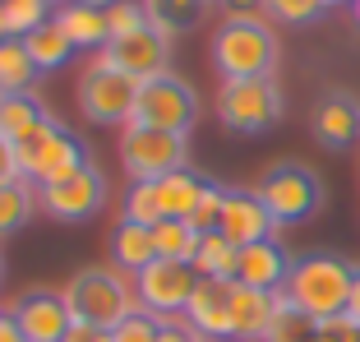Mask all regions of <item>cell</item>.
<instances>
[{
  "instance_id": "d4e9b609",
  "label": "cell",
  "mask_w": 360,
  "mask_h": 342,
  "mask_svg": "<svg viewBox=\"0 0 360 342\" xmlns=\"http://www.w3.org/2000/svg\"><path fill=\"white\" fill-rule=\"evenodd\" d=\"M37 185L32 181H5L0 185V236H14L19 227H28V217L37 213Z\"/></svg>"
},
{
  "instance_id": "52a82bcc",
  "label": "cell",
  "mask_w": 360,
  "mask_h": 342,
  "mask_svg": "<svg viewBox=\"0 0 360 342\" xmlns=\"http://www.w3.org/2000/svg\"><path fill=\"white\" fill-rule=\"evenodd\" d=\"M255 194L268 203V213L277 217V227L305 222V217L319 213V203H323V185H319V176L305 162H277V167H268L259 176Z\"/></svg>"
},
{
  "instance_id": "e0dca14e",
  "label": "cell",
  "mask_w": 360,
  "mask_h": 342,
  "mask_svg": "<svg viewBox=\"0 0 360 342\" xmlns=\"http://www.w3.org/2000/svg\"><path fill=\"white\" fill-rule=\"evenodd\" d=\"M309 129L323 148H351L360 139V102L351 93H328L319 97L314 116H309Z\"/></svg>"
},
{
  "instance_id": "3957f363",
  "label": "cell",
  "mask_w": 360,
  "mask_h": 342,
  "mask_svg": "<svg viewBox=\"0 0 360 342\" xmlns=\"http://www.w3.org/2000/svg\"><path fill=\"white\" fill-rule=\"evenodd\" d=\"M65 300H70V315L93 329H120L139 310L134 282H125L120 268H79L65 282Z\"/></svg>"
},
{
  "instance_id": "484cf974",
  "label": "cell",
  "mask_w": 360,
  "mask_h": 342,
  "mask_svg": "<svg viewBox=\"0 0 360 342\" xmlns=\"http://www.w3.org/2000/svg\"><path fill=\"white\" fill-rule=\"evenodd\" d=\"M37 65H32L23 37H0V93H32Z\"/></svg>"
},
{
  "instance_id": "4316f807",
  "label": "cell",
  "mask_w": 360,
  "mask_h": 342,
  "mask_svg": "<svg viewBox=\"0 0 360 342\" xmlns=\"http://www.w3.org/2000/svg\"><path fill=\"white\" fill-rule=\"evenodd\" d=\"M236 259H240V250L222 232H208V236H199V250H194L190 264L199 278H231L236 282Z\"/></svg>"
},
{
  "instance_id": "5b68a950",
  "label": "cell",
  "mask_w": 360,
  "mask_h": 342,
  "mask_svg": "<svg viewBox=\"0 0 360 342\" xmlns=\"http://www.w3.org/2000/svg\"><path fill=\"white\" fill-rule=\"evenodd\" d=\"M120 167L129 171V181H162L171 171L190 167V134H171V129L129 120L120 129Z\"/></svg>"
},
{
  "instance_id": "cb8c5ba5",
  "label": "cell",
  "mask_w": 360,
  "mask_h": 342,
  "mask_svg": "<svg viewBox=\"0 0 360 342\" xmlns=\"http://www.w3.org/2000/svg\"><path fill=\"white\" fill-rule=\"evenodd\" d=\"M139 5H143V14H148V23L158 32L180 37V32H190L194 23H199V14H203L208 0H139Z\"/></svg>"
},
{
  "instance_id": "5bb4252c",
  "label": "cell",
  "mask_w": 360,
  "mask_h": 342,
  "mask_svg": "<svg viewBox=\"0 0 360 342\" xmlns=\"http://www.w3.org/2000/svg\"><path fill=\"white\" fill-rule=\"evenodd\" d=\"M217 232H222L236 250H245V246H259V241H277V217L268 213V203L259 199L255 190H226Z\"/></svg>"
},
{
  "instance_id": "4fadbf2b",
  "label": "cell",
  "mask_w": 360,
  "mask_h": 342,
  "mask_svg": "<svg viewBox=\"0 0 360 342\" xmlns=\"http://www.w3.org/2000/svg\"><path fill=\"white\" fill-rule=\"evenodd\" d=\"M37 199H42V208L51 217H60V222H84V217H93L106 203V176L88 162L75 176H65V181H56V185H42Z\"/></svg>"
},
{
  "instance_id": "30bf717a",
  "label": "cell",
  "mask_w": 360,
  "mask_h": 342,
  "mask_svg": "<svg viewBox=\"0 0 360 342\" xmlns=\"http://www.w3.org/2000/svg\"><path fill=\"white\" fill-rule=\"evenodd\" d=\"M194 287H199V273L185 259H153L143 273H134L139 310L158 315V319H180L190 296H194Z\"/></svg>"
},
{
  "instance_id": "7c38bea8",
  "label": "cell",
  "mask_w": 360,
  "mask_h": 342,
  "mask_svg": "<svg viewBox=\"0 0 360 342\" xmlns=\"http://www.w3.org/2000/svg\"><path fill=\"white\" fill-rule=\"evenodd\" d=\"M10 319L19 324V333L28 342H65V333L75 329V315H70L65 291H51V287L23 291L10 305Z\"/></svg>"
},
{
  "instance_id": "bcb514c9",
  "label": "cell",
  "mask_w": 360,
  "mask_h": 342,
  "mask_svg": "<svg viewBox=\"0 0 360 342\" xmlns=\"http://www.w3.org/2000/svg\"><path fill=\"white\" fill-rule=\"evenodd\" d=\"M333 5H342V0H333ZM347 5H351V0H347Z\"/></svg>"
},
{
  "instance_id": "44dd1931",
  "label": "cell",
  "mask_w": 360,
  "mask_h": 342,
  "mask_svg": "<svg viewBox=\"0 0 360 342\" xmlns=\"http://www.w3.org/2000/svg\"><path fill=\"white\" fill-rule=\"evenodd\" d=\"M208 176H199L194 167H180L171 171V176H162L158 181V194H162V213L167 217H180V222H190L194 213V203L203 199V190H208Z\"/></svg>"
},
{
  "instance_id": "9a60e30c",
  "label": "cell",
  "mask_w": 360,
  "mask_h": 342,
  "mask_svg": "<svg viewBox=\"0 0 360 342\" xmlns=\"http://www.w3.org/2000/svg\"><path fill=\"white\" fill-rule=\"evenodd\" d=\"M231 291H236L231 278H199L190 305H185V324L212 342L231 338Z\"/></svg>"
},
{
  "instance_id": "f35d334b",
  "label": "cell",
  "mask_w": 360,
  "mask_h": 342,
  "mask_svg": "<svg viewBox=\"0 0 360 342\" xmlns=\"http://www.w3.org/2000/svg\"><path fill=\"white\" fill-rule=\"evenodd\" d=\"M0 342H28V338L19 333V324L10 319V310H0Z\"/></svg>"
},
{
  "instance_id": "603a6c76",
  "label": "cell",
  "mask_w": 360,
  "mask_h": 342,
  "mask_svg": "<svg viewBox=\"0 0 360 342\" xmlns=\"http://www.w3.org/2000/svg\"><path fill=\"white\" fill-rule=\"evenodd\" d=\"M23 46H28V56H32V65H37V75H51V70H65L70 65V56L79 51L70 37H65V28L60 23H42V28H32L28 37H23Z\"/></svg>"
},
{
  "instance_id": "ffe728a7",
  "label": "cell",
  "mask_w": 360,
  "mask_h": 342,
  "mask_svg": "<svg viewBox=\"0 0 360 342\" xmlns=\"http://www.w3.org/2000/svg\"><path fill=\"white\" fill-rule=\"evenodd\" d=\"M111 259H116L120 273H143V268L158 259V246H153V227H139V222H116L111 232Z\"/></svg>"
},
{
  "instance_id": "60d3db41",
  "label": "cell",
  "mask_w": 360,
  "mask_h": 342,
  "mask_svg": "<svg viewBox=\"0 0 360 342\" xmlns=\"http://www.w3.org/2000/svg\"><path fill=\"white\" fill-rule=\"evenodd\" d=\"M79 5H93V10H111V5H120V0H79Z\"/></svg>"
},
{
  "instance_id": "8fae6325",
  "label": "cell",
  "mask_w": 360,
  "mask_h": 342,
  "mask_svg": "<svg viewBox=\"0 0 360 342\" xmlns=\"http://www.w3.org/2000/svg\"><path fill=\"white\" fill-rule=\"evenodd\" d=\"M97 61L143 84V79H158V75H167V70H171V37L148 23V28L129 32V37L106 42L102 51H97Z\"/></svg>"
},
{
  "instance_id": "681fc988",
  "label": "cell",
  "mask_w": 360,
  "mask_h": 342,
  "mask_svg": "<svg viewBox=\"0 0 360 342\" xmlns=\"http://www.w3.org/2000/svg\"><path fill=\"white\" fill-rule=\"evenodd\" d=\"M222 5H226V0H222Z\"/></svg>"
},
{
  "instance_id": "ac0fdd59",
  "label": "cell",
  "mask_w": 360,
  "mask_h": 342,
  "mask_svg": "<svg viewBox=\"0 0 360 342\" xmlns=\"http://www.w3.org/2000/svg\"><path fill=\"white\" fill-rule=\"evenodd\" d=\"M273 315H277L273 291H255V287H240L236 282V291H231V342H264Z\"/></svg>"
},
{
  "instance_id": "7402d4cb",
  "label": "cell",
  "mask_w": 360,
  "mask_h": 342,
  "mask_svg": "<svg viewBox=\"0 0 360 342\" xmlns=\"http://www.w3.org/2000/svg\"><path fill=\"white\" fill-rule=\"evenodd\" d=\"M46 116H51V111L42 107L37 93H0V139L19 144L23 134H32Z\"/></svg>"
},
{
  "instance_id": "8992f818",
  "label": "cell",
  "mask_w": 360,
  "mask_h": 342,
  "mask_svg": "<svg viewBox=\"0 0 360 342\" xmlns=\"http://www.w3.org/2000/svg\"><path fill=\"white\" fill-rule=\"evenodd\" d=\"M286 97L277 79H226L217 88V116L231 134H264L282 120Z\"/></svg>"
},
{
  "instance_id": "b9f144b4",
  "label": "cell",
  "mask_w": 360,
  "mask_h": 342,
  "mask_svg": "<svg viewBox=\"0 0 360 342\" xmlns=\"http://www.w3.org/2000/svg\"><path fill=\"white\" fill-rule=\"evenodd\" d=\"M0 37H10V23H5V5H0Z\"/></svg>"
},
{
  "instance_id": "7dc6e473",
  "label": "cell",
  "mask_w": 360,
  "mask_h": 342,
  "mask_svg": "<svg viewBox=\"0 0 360 342\" xmlns=\"http://www.w3.org/2000/svg\"><path fill=\"white\" fill-rule=\"evenodd\" d=\"M199 342H212V338H199Z\"/></svg>"
},
{
  "instance_id": "9c48e42d",
  "label": "cell",
  "mask_w": 360,
  "mask_h": 342,
  "mask_svg": "<svg viewBox=\"0 0 360 342\" xmlns=\"http://www.w3.org/2000/svg\"><path fill=\"white\" fill-rule=\"evenodd\" d=\"M134 120L153 129H171V134H190L199 120V93L180 75H158L139 84V102H134Z\"/></svg>"
},
{
  "instance_id": "d6a6232c",
  "label": "cell",
  "mask_w": 360,
  "mask_h": 342,
  "mask_svg": "<svg viewBox=\"0 0 360 342\" xmlns=\"http://www.w3.org/2000/svg\"><path fill=\"white\" fill-rule=\"evenodd\" d=\"M222 199H226V185H217V181H212L208 190H203V199L194 203V213H190V227H194L199 236L217 232V222H222Z\"/></svg>"
},
{
  "instance_id": "7bdbcfd3",
  "label": "cell",
  "mask_w": 360,
  "mask_h": 342,
  "mask_svg": "<svg viewBox=\"0 0 360 342\" xmlns=\"http://www.w3.org/2000/svg\"><path fill=\"white\" fill-rule=\"evenodd\" d=\"M351 14H356V23H360V0H351Z\"/></svg>"
},
{
  "instance_id": "d590c367",
  "label": "cell",
  "mask_w": 360,
  "mask_h": 342,
  "mask_svg": "<svg viewBox=\"0 0 360 342\" xmlns=\"http://www.w3.org/2000/svg\"><path fill=\"white\" fill-rule=\"evenodd\" d=\"M158 342H199V333H194L190 324H185V315H180V319H162Z\"/></svg>"
},
{
  "instance_id": "ba28073f",
  "label": "cell",
  "mask_w": 360,
  "mask_h": 342,
  "mask_svg": "<svg viewBox=\"0 0 360 342\" xmlns=\"http://www.w3.org/2000/svg\"><path fill=\"white\" fill-rule=\"evenodd\" d=\"M75 97H79V111H84L93 125H120V129H125L129 120H134L139 79L120 75V70H111V65H102L93 56V65L79 75Z\"/></svg>"
},
{
  "instance_id": "83f0119b",
  "label": "cell",
  "mask_w": 360,
  "mask_h": 342,
  "mask_svg": "<svg viewBox=\"0 0 360 342\" xmlns=\"http://www.w3.org/2000/svg\"><path fill=\"white\" fill-rule=\"evenodd\" d=\"M264 342H319V319H309L305 310H296V305L277 291V315H273V324H268Z\"/></svg>"
},
{
  "instance_id": "ee69618b",
  "label": "cell",
  "mask_w": 360,
  "mask_h": 342,
  "mask_svg": "<svg viewBox=\"0 0 360 342\" xmlns=\"http://www.w3.org/2000/svg\"><path fill=\"white\" fill-rule=\"evenodd\" d=\"M0 278H5V259H0Z\"/></svg>"
},
{
  "instance_id": "c3c4849f",
  "label": "cell",
  "mask_w": 360,
  "mask_h": 342,
  "mask_svg": "<svg viewBox=\"0 0 360 342\" xmlns=\"http://www.w3.org/2000/svg\"><path fill=\"white\" fill-rule=\"evenodd\" d=\"M319 342H328V338H319Z\"/></svg>"
},
{
  "instance_id": "1f68e13d",
  "label": "cell",
  "mask_w": 360,
  "mask_h": 342,
  "mask_svg": "<svg viewBox=\"0 0 360 342\" xmlns=\"http://www.w3.org/2000/svg\"><path fill=\"white\" fill-rule=\"evenodd\" d=\"M268 14H273L277 23H291V28H300V23H314L323 19V14L333 10V0H264Z\"/></svg>"
},
{
  "instance_id": "8d00e7d4",
  "label": "cell",
  "mask_w": 360,
  "mask_h": 342,
  "mask_svg": "<svg viewBox=\"0 0 360 342\" xmlns=\"http://www.w3.org/2000/svg\"><path fill=\"white\" fill-rule=\"evenodd\" d=\"M23 171H19V153H14L10 139H0V185L5 181H19Z\"/></svg>"
},
{
  "instance_id": "7a4b0ae2",
  "label": "cell",
  "mask_w": 360,
  "mask_h": 342,
  "mask_svg": "<svg viewBox=\"0 0 360 342\" xmlns=\"http://www.w3.org/2000/svg\"><path fill=\"white\" fill-rule=\"evenodd\" d=\"M351 282H356V268L338 255H305L291 264V278H286L282 296L305 310L309 319H333V315H347L351 300Z\"/></svg>"
},
{
  "instance_id": "4dcf8cb0",
  "label": "cell",
  "mask_w": 360,
  "mask_h": 342,
  "mask_svg": "<svg viewBox=\"0 0 360 342\" xmlns=\"http://www.w3.org/2000/svg\"><path fill=\"white\" fill-rule=\"evenodd\" d=\"M5 5V23H10V37H28L32 28H42L46 10H51V0H0Z\"/></svg>"
},
{
  "instance_id": "d6986e66",
  "label": "cell",
  "mask_w": 360,
  "mask_h": 342,
  "mask_svg": "<svg viewBox=\"0 0 360 342\" xmlns=\"http://www.w3.org/2000/svg\"><path fill=\"white\" fill-rule=\"evenodd\" d=\"M56 23L65 28V37H70L79 51H102V46L111 42V28H106V10L79 5V0L60 5V10H56Z\"/></svg>"
},
{
  "instance_id": "f546056e",
  "label": "cell",
  "mask_w": 360,
  "mask_h": 342,
  "mask_svg": "<svg viewBox=\"0 0 360 342\" xmlns=\"http://www.w3.org/2000/svg\"><path fill=\"white\" fill-rule=\"evenodd\" d=\"M125 217L129 222H139V227H158L162 217V194H158V181H134L129 185V194H125Z\"/></svg>"
},
{
  "instance_id": "f1b7e54d",
  "label": "cell",
  "mask_w": 360,
  "mask_h": 342,
  "mask_svg": "<svg viewBox=\"0 0 360 342\" xmlns=\"http://www.w3.org/2000/svg\"><path fill=\"white\" fill-rule=\"evenodd\" d=\"M153 246H158V259H185L190 264L194 250H199V232L190 222H180V217H162L153 227Z\"/></svg>"
},
{
  "instance_id": "e575fe53",
  "label": "cell",
  "mask_w": 360,
  "mask_h": 342,
  "mask_svg": "<svg viewBox=\"0 0 360 342\" xmlns=\"http://www.w3.org/2000/svg\"><path fill=\"white\" fill-rule=\"evenodd\" d=\"M158 329H162L158 315L134 310L125 324H120V329H111V338H116V342H158Z\"/></svg>"
},
{
  "instance_id": "836d02e7",
  "label": "cell",
  "mask_w": 360,
  "mask_h": 342,
  "mask_svg": "<svg viewBox=\"0 0 360 342\" xmlns=\"http://www.w3.org/2000/svg\"><path fill=\"white\" fill-rule=\"evenodd\" d=\"M106 28H111V42H116V37H129V32L148 28V14H143L139 0H120V5L106 10Z\"/></svg>"
},
{
  "instance_id": "6da1fadb",
  "label": "cell",
  "mask_w": 360,
  "mask_h": 342,
  "mask_svg": "<svg viewBox=\"0 0 360 342\" xmlns=\"http://www.w3.org/2000/svg\"><path fill=\"white\" fill-rule=\"evenodd\" d=\"M277 32L268 19H222L212 32V70L226 79H273L277 70Z\"/></svg>"
},
{
  "instance_id": "277c9868",
  "label": "cell",
  "mask_w": 360,
  "mask_h": 342,
  "mask_svg": "<svg viewBox=\"0 0 360 342\" xmlns=\"http://www.w3.org/2000/svg\"><path fill=\"white\" fill-rule=\"evenodd\" d=\"M14 153H19L23 181H32L37 190H42V185L65 181V176H75L79 167H88V148L56 116H46L32 134H23V139L14 144Z\"/></svg>"
},
{
  "instance_id": "ab89813d",
  "label": "cell",
  "mask_w": 360,
  "mask_h": 342,
  "mask_svg": "<svg viewBox=\"0 0 360 342\" xmlns=\"http://www.w3.org/2000/svg\"><path fill=\"white\" fill-rule=\"evenodd\" d=\"M347 315L360 324V268H356V282H351V300H347Z\"/></svg>"
},
{
  "instance_id": "2e32d148",
  "label": "cell",
  "mask_w": 360,
  "mask_h": 342,
  "mask_svg": "<svg viewBox=\"0 0 360 342\" xmlns=\"http://www.w3.org/2000/svg\"><path fill=\"white\" fill-rule=\"evenodd\" d=\"M291 264L296 259L282 250V241H259V246H245L240 259H236V282L255 291H282L286 278H291Z\"/></svg>"
},
{
  "instance_id": "74e56055",
  "label": "cell",
  "mask_w": 360,
  "mask_h": 342,
  "mask_svg": "<svg viewBox=\"0 0 360 342\" xmlns=\"http://www.w3.org/2000/svg\"><path fill=\"white\" fill-rule=\"evenodd\" d=\"M65 342H116V338H111V329H93V324L75 319V329L65 333Z\"/></svg>"
},
{
  "instance_id": "f6af8a7d",
  "label": "cell",
  "mask_w": 360,
  "mask_h": 342,
  "mask_svg": "<svg viewBox=\"0 0 360 342\" xmlns=\"http://www.w3.org/2000/svg\"><path fill=\"white\" fill-rule=\"evenodd\" d=\"M51 5H70V0H51Z\"/></svg>"
}]
</instances>
